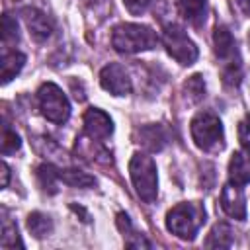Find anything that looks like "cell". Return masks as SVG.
Here are the masks:
<instances>
[{
	"label": "cell",
	"mask_w": 250,
	"mask_h": 250,
	"mask_svg": "<svg viewBox=\"0 0 250 250\" xmlns=\"http://www.w3.org/2000/svg\"><path fill=\"white\" fill-rule=\"evenodd\" d=\"M158 43L156 31H152L148 25L141 23H119L113 27L111 33V45L117 53L133 55L141 51H150Z\"/></svg>",
	"instance_id": "6da1fadb"
},
{
	"label": "cell",
	"mask_w": 250,
	"mask_h": 250,
	"mask_svg": "<svg viewBox=\"0 0 250 250\" xmlns=\"http://www.w3.org/2000/svg\"><path fill=\"white\" fill-rule=\"evenodd\" d=\"M203 223L205 209L195 201L178 203L166 213V229L182 240H193Z\"/></svg>",
	"instance_id": "7a4b0ae2"
},
{
	"label": "cell",
	"mask_w": 250,
	"mask_h": 250,
	"mask_svg": "<svg viewBox=\"0 0 250 250\" xmlns=\"http://www.w3.org/2000/svg\"><path fill=\"white\" fill-rule=\"evenodd\" d=\"M129 174H131V182L137 195L143 201L152 203L158 193V176H156L154 160L148 154L135 152L129 162Z\"/></svg>",
	"instance_id": "3957f363"
},
{
	"label": "cell",
	"mask_w": 250,
	"mask_h": 250,
	"mask_svg": "<svg viewBox=\"0 0 250 250\" xmlns=\"http://www.w3.org/2000/svg\"><path fill=\"white\" fill-rule=\"evenodd\" d=\"M191 139L201 150H219L225 143L223 123L211 111H199L189 125Z\"/></svg>",
	"instance_id": "277c9868"
},
{
	"label": "cell",
	"mask_w": 250,
	"mask_h": 250,
	"mask_svg": "<svg viewBox=\"0 0 250 250\" xmlns=\"http://www.w3.org/2000/svg\"><path fill=\"white\" fill-rule=\"evenodd\" d=\"M37 102H39L41 113L53 123H64L70 117V104H68L66 96L53 82H47L39 88Z\"/></svg>",
	"instance_id": "5b68a950"
},
{
	"label": "cell",
	"mask_w": 250,
	"mask_h": 250,
	"mask_svg": "<svg viewBox=\"0 0 250 250\" xmlns=\"http://www.w3.org/2000/svg\"><path fill=\"white\" fill-rule=\"evenodd\" d=\"M162 43L172 59H176L180 64L188 66L193 64L197 59V47L195 43L186 35V31L178 25H166L162 31Z\"/></svg>",
	"instance_id": "8992f818"
},
{
	"label": "cell",
	"mask_w": 250,
	"mask_h": 250,
	"mask_svg": "<svg viewBox=\"0 0 250 250\" xmlns=\"http://www.w3.org/2000/svg\"><path fill=\"white\" fill-rule=\"evenodd\" d=\"M100 84L105 92H109L113 96H127L131 92V78L125 72V68L117 62H111L102 68Z\"/></svg>",
	"instance_id": "52a82bcc"
},
{
	"label": "cell",
	"mask_w": 250,
	"mask_h": 250,
	"mask_svg": "<svg viewBox=\"0 0 250 250\" xmlns=\"http://www.w3.org/2000/svg\"><path fill=\"white\" fill-rule=\"evenodd\" d=\"M84 131L90 139L104 141L113 133V121L105 111L98 107H90L84 113Z\"/></svg>",
	"instance_id": "ba28073f"
},
{
	"label": "cell",
	"mask_w": 250,
	"mask_h": 250,
	"mask_svg": "<svg viewBox=\"0 0 250 250\" xmlns=\"http://www.w3.org/2000/svg\"><path fill=\"white\" fill-rule=\"evenodd\" d=\"M221 207L223 211L236 219V221H244L246 219V201H244V193L240 189L238 184H227L221 191Z\"/></svg>",
	"instance_id": "9c48e42d"
},
{
	"label": "cell",
	"mask_w": 250,
	"mask_h": 250,
	"mask_svg": "<svg viewBox=\"0 0 250 250\" xmlns=\"http://www.w3.org/2000/svg\"><path fill=\"white\" fill-rule=\"evenodd\" d=\"M23 21L29 29V35L35 41H45L53 33V23L51 20L37 8H23Z\"/></svg>",
	"instance_id": "30bf717a"
},
{
	"label": "cell",
	"mask_w": 250,
	"mask_h": 250,
	"mask_svg": "<svg viewBox=\"0 0 250 250\" xmlns=\"http://www.w3.org/2000/svg\"><path fill=\"white\" fill-rule=\"evenodd\" d=\"M213 45H215V55L227 62H232L236 57V43L232 33L225 27V25H217L215 33H213ZM238 61V59H236Z\"/></svg>",
	"instance_id": "8fae6325"
},
{
	"label": "cell",
	"mask_w": 250,
	"mask_h": 250,
	"mask_svg": "<svg viewBox=\"0 0 250 250\" xmlns=\"http://www.w3.org/2000/svg\"><path fill=\"white\" fill-rule=\"evenodd\" d=\"M229 178L232 184L244 186L250 182V152H234L229 162Z\"/></svg>",
	"instance_id": "7c38bea8"
},
{
	"label": "cell",
	"mask_w": 250,
	"mask_h": 250,
	"mask_svg": "<svg viewBox=\"0 0 250 250\" xmlns=\"http://www.w3.org/2000/svg\"><path fill=\"white\" fill-rule=\"evenodd\" d=\"M25 64V55L20 51H6L0 61V78L2 84H8Z\"/></svg>",
	"instance_id": "4fadbf2b"
},
{
	"label": "cell",
	"mask_w": 250,
	"mask_h": 250,
	"mask_svg": "<svg viewBox=\"0 0 250 250\" xmlns=\"http://www.w3.org/2000/svg\"><path fill=\"white\" fill-rule=\"evenodd\" d=\"M178 10L180 14L193 25H199L205 20L207 12V2L205 0H178Z\"/></svg>",
	"instance_id": "5bb4252c"
},
{
	"label": "cell",
	"mask_w": 250,
	"mask_h": 250,
	"mask_svg": "<svg viewBox=\"0 0 250 250\" xmlns=\"http://www.w3.org/2000/svg\"><path fill=\"white\" fill-rule=\"evenodd\" d=\"M230 244H232V230H230V227L227 223H217L211 229L205 246L207 248H230Z\"/></svg>",
	"instance_id": "9a60e30c"
},
{
	"label": "cell",
	"mask_w": 250,
	"mask_h": 250,
	"mask_svg": "<svg viewBox=\"0 0 250 250\" xmlns=\"http://www.w3.org/2000/svg\"><path fill=\"white\" fill-rule=\"evenodd\" d=\"M139 135H141L139 143H143L150 150H160L164 146V143H166V135L162 133V129L158 125H146V127H143L139 131Z\"/></svg>",
	"instance_id": "2e32d148"
},
{
	"label": "cell",
	"mask_w": 250,
	"mask_h": 250,
	"mask_svg": "<svg viewBox=\"0 0 250 250\" xmlns=\"http://www.w3.org/2000/svg\"><path fill=\"white\" fill-rule=\"evenodd\" d=\"M27 229H29V232H31L35 238H45V236L51 234L53 223H51V219H49L47 215L35 211V213H31V215L27 217Z\"/></svg>",
	"instance_id": "e0dca14e"
},
{
	"label": "cell",
	"mask_w": 250,
	"mask_h": 250,
	"mask_svg": "<svg viewBox=\"0 0 250 250\" xmlns=\"http://www.w3.org/2000/svg\"><path fill=\"white\" fill-rule=\"evenodd\" d=\"M37 180H39V186H41L45 191L57 193V184H59L61 176H59V170H57L55 166H51V164H41V166L37 168Z\"/></svg>",
	"instance_id": "ac0fdd59"
},
{
	"label": "cell",
	"mask_w": 250,
	"mask_h": 250,
	"mask_svg": "<svg viewBox=\"0 0 250 250\" xmlns=\"http://www.w3.org/2000/svg\"><path fill=\"white\" fill-rule=\"evenodd\" d=\"M59 176L64 184H68L72 188H90L96 184V180L82 170H59Z\"/></svg>",
	"instance_id": "d6986e66"
},
{
	"label": "cell",
	"mask_w": 250,
	"mask_h": 250,
	"mask_svg": "<svg viewBox=\"0 0 250 250\" xmlns=\"http://www.w3.org/2000/svg\"><path fill=\"white\" fill-rule=\"evenodd\" d=\"M184 96L193 104L205 96V82L201 74H193L184 82Z\"/></svg>",
	"instance_id": "ffe728a7"
},
{
	"label": "cell",
	"mask_w": 250,
	"mask_h": 250,
	"mask_svg": "<svg viewBox=\"0 0 250 250\" xmlns=\"http://www.w3.org/2000/svg\"><path fill=\"white\" fill-rule=\"evenodd\" d=\"M2 246L4 248H23V242L20 240L16 225H12L8 219L2 223Z\"/></svg>",
	"instance_id": "44dd1931"
},
{
	"label": "cell",
	"mask_w": 250,
	"mask_h": 250,
	"mask_svg": "<svg viewBox=\"0 0 250 250\" xmlns=\"http://www.w3.org/2000/svg\"><path fill=\"white\" fill-rule=\"evenodd\" d=\"M20 39L18 33V21L16 18H12V14H4L2 16V41L8 43H16Z\"/></svg>",
	"instance_id": "7402d4cb"
},
{
	"label": "cell",
	"mask_w": 250,
	"mask_h": 250,
	"mask_svg": "<svg viewBox=\"0 0 250 250\" xmlns=\"http://www.w3.org/2000/svg\"><path fill=\"white\" fill-rule=\"evenodd\" d=\"M21 146V139L16 135V131H12L10 127L4 125L2 131V154H12Z\"/></svg>",
	"instance_id": "603a6c76"
},
{
	"label": "cell",
	"mask_w": 250,
	"mask_h": 250,
	"mask_svg": "<svg viewBox=\"0 0 250 250\" xmlns=\"http://www.w3.org/2000/svg\"><path fill=\"white\" fill-rule=\"evenodd\" d=\"M238 141L250 152V115L238 123Z\"/></svg>",
	"instance_id": "cb8c5ba5"
},
{
	"label": "cell",
	"mask_w": 250,
	"mask_h": 250,
	"mask_svg": "<svg viewBox=\"0 0 250 250\" xmlns=\"http://www.w3.org/2000/svg\"><path fill=\"white\" fill-rule=\"evenodd\" d=\"M148 2H150V0H123L125 8H127L133 16H141V14H145L146 8H148Z\"/></svg>",
	"instance_id": "d4e9b609"
},
{
	"label": "cell",
	"mask_w": 250,
	"mask_h": 250,
	"mask_svg": "<svg viewBox=\"0 0 250 250\" xmlns=\"http://www.w3.org/2000/svg\"><path fill=\"white\" fill-rule=\"evenodd\" d=\"M117 225H119V229H121L123 232L131 229V223H129V217H127L125 213H119V215H117Z\"/></svg>",
	"instance_id": "484cf974"
},
{
	"label": "cell",
	"mask_w": 250,
	"mask_h": 250,
	"mask_svg": "<svg viewBox=\"0 0 250 250\" xmlns=\"http://www.w3.org/2000/svg\"><path fill=\"white\" fill-rule=\"evenodd\" d=\"M236 2V6L242 10V14H246L248 18H250V0H234Z\"/></svg>",
	"instance_id": "4316f807"
},
{
	"label": "cell",
	"mask_w": 250,
	"mask_h": 250,
	"mask_svg": "<svg viewBox=\"0 0 250 250\" xmlns=\"http://www.w3.org/2000/svg\"><path fill=\"white\" fill-rule=\"evenodd\" d=\"M8 178H10V168L6 162H2V188L8 186Z\"/></svg>",
	"instance_id": "83f0119b"
},
{
	"label": "cell",
	"mask_w": 250,
	"mask_h": 250,
	"mask_svg": "<svg viewBox=\"0 0 250 250\" xmlns=\"http://www.w3.org/2000/svg\"><path fill=\"white\" fill-rule=\"evenodd\" d=\"M248 45H250V33H248Z\"/></svg>",
	"instance_id": "f1b7e54d"
}]
</instances>
